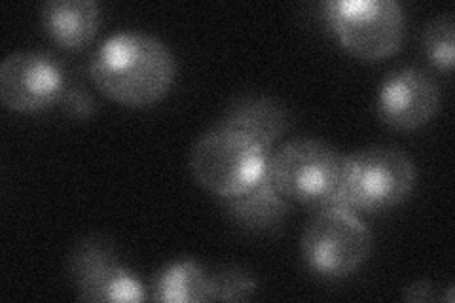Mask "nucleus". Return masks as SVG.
I'll return each mask as SVG.
<instances>
[{"instance_id": "f257e3e1", "label": "nucleus", "mask_w": 455, "mask_h": 303, "mask_svg": "<svg viewBox=\"0 0 455 303\" xmlns=\"http://www.w3.org/2000/svg\"><path fill=\"white\" fill-rule=\"evenodd\" d=\"M95 88L124 107H148L164 99L177 76L169 46L147 33L108 36L92 57Z\"/></svg>"}, {"instance_id": "f03ea898", "label": "nucleus", "mask_w": 455, "mask_h": 303, "mask_svg": "<svg viewBox=\"0 0 455 303\" xmlns=\"http://www.w3.org/2000/svg\"><path fill=\"white\" fill-rule=\"evenodd\" d=\"M272 150L235 127L217 124L190 152V171L207 192L222 199L245 194L267 175Z\"/></svg>"}, {"instance_id": "7ed1b4c3", "label": "nucleus", "mask_w": 455, "mask_h": 303, "mask_svg": "<svg viewBox=\"0 0 455 303\" xmlns=\"http://www.w3.org/2000/svg\"><path fill=\"white\" fill-rule=\"evenodd\" d=\"M346 155L317 139H296L272 152L267 177L289 201L304 205H338Z\"/></svg>"}, {"instance_id": "20e7f679", "label": "nucleus", "mask_w": 455, "mask_h": 303, "mask_svg": "<svg viewBox=\"0 0 455 303\" xmlns=\"http://www.w3.org/2000/svg\"><path fill=\"white\" fill-rule=\"evenodd\" d=\"M418 180L411 157L395 147H368L346 155L338 205L378 212L401 205Z\"/></svg>"}, {"instance_id": "39448f33", "label": "nucleus", "mask_w": 455, "mask_h": 303, "mask_svg": "<svg viewBox=\"0 0 455 303\" xmlns=\"http://www.w3.org/2000/svg\"><path fill=\"white\" fill-rule=\"evenodd\" d=\"M306 266L323 279H344L357 271L372 252V234L351 209L323 207L302 234Z\"/></svg>"}, {"instance_id": "423d86ee", "label": "nucleus", "mask_w": 455, "mask_h": 303, "mask_svg": "<svg viewBox=\"0 0 455 303\" xmlns=\"http://www.w3.org/2000/svg\"><path fill=\"white\" fill-rule=\"evenodd\" d=\"M324 18L339 44L357 60H386L403 46L406 18L396 0H331Z\"/></svg>"}, {"instance_id": "0eeeda50", "label": "nucleus", "mask_w": 455, "mask_h": 303, "mask_svg": "<svg viewBox=\"0 0 455 303\" xmlns=\"http://www.w3.org/2000/svg\"><path fill=\"white\" fill-rule=\"evenodd\" d=\"M68 273L80 299L116 303L147 299L145 288L124 267L112 241L105 235H90L76 243Z\"/></svg>"}, {"instance_id": "6e6552de", "label": "nucleus", "mask_w": 455, "mask_h": 303, "mask_svg": "<svg viewBox=\"0 0 455 303\" xmlns=\"http://www.w3.org/2000/svg\"><path fill=\"white\" fill-rule=\"evenodd\" d=\"M63 68L42 52H16L0 65V99L16 112H38L52 107L65 92Z\"/></svg>"}, {"instance_id": "1a4fd4ad", "label": "nucleus", "mask_w": 455, "mask_h": 303, "mask_svg": "<svg viewBox=\"0 0 455 303\" xmlns=\"http://www.w3.org/2000/svg\"><path fill=\"white\" fill-rule=\"evenodd\" d=\"M438 107V84L423 68L395 70L378 90V114L393 129H418L435 116Z\"/></svg>"}, {"instance_id": "9d476101", "label": "nucleus", "mask_w": 455, "mask_h": 303, "mask_svg": "<svg viewBox=\"0 0 455 303\" xmlns=\"http://www.w3.org/2000/svg\"><path fill=\"white\" fill-rule=\"evenodd\" d=\"M46 35L63 50H82L95 38L101 12L95 0H50L40 10Z\"/></svg>"}, {"instance_id": "9b49d317", "label": "nucleus", "mask_w": 455, "mask_h": 303, "mask_svg": "<svg viewBox=\"0 0 455 303\" xmlns=\"http://www.w3.org/2000/svg\"><path fill=\"white\" fill-rule=\"evenodd\" d=\"M232 220L256 235H269L277 232L289 216V199L266 175L245 194L226 199Z\"/></svg>"}, {"instance_id": "f8f14e48", "label": "nucleus", "mask_w": 455, "mask_h": 303, "mask_svg": "<svg viewBox=\"0 0 455 303\" xmlns=\"http://www.w3.org/2000/svg\"><path fill=\"white\" fill-rule=\"evenodd\" d=\"M219 124L235 127L272 150L274 144L289 132L291 114L289 108L274 97L247 95L237 99L226 110L224 118Z\"/></svg>"}, {"instance_id": "ddd939ff", "label": "nucleus", "mask_w": 455, "mask_h": 303, "mask_svg": "<svg viewBox=\"0 0 455 303\" xmlns=\"http://www.w3.org/2000/svg\"><path fill=\"white\" fill-rule=\"evenodd\" d=\"M154 299L167 303L211 301V273L194 259L169 264L156 277Z\"/></svg>"}, {"instance_id": "4468645a", "label": "nucleus", "mask_w": 455, "mask_h": 303, "mask_svg": "<svg viewBox=\"0 0 455 303\" xmlns=\"http://www.w3.org/2000/svg\"><path fill=\"white\" fill-rule=\"evenodd\" d=\"M421 46L425 57L436 70L450 72L453 68L455 23L451 13L436 16L425 25Z\"/></svg>"}, {"instance_id": "2eb2a0df", "label": "nucleus", "mask_w": 455, "mask_h": 303, "mask_svg": "<svg viewBox=\"0 0 455 303\" xmlns=\"http://www.w3.org/2000/svg\"><path fill=\"white\" fill-rule=\"evenodd\" d=\"M256 292V281L241 267L211 273V301H245Z\"/></svg>"}, {"instance_id": "dca6fc26", "label": "nucleus", "mask_w": 455, "mask_h": 303, "mask_svg": "<svg viewBox=\"0 0 455 303\" xmlns=\"http://www.w3.org/2000/svg\"><path fill=\"white\" fill-rule=\"evenodd\" d=\"M60 100H61V107L75 118H88L95 110L93 97L84 88H76V85L65 88Z\"/></svg>"}, {"instance_id": "f3484780", "label": "nucleus", "mask_w": 455, "mask_h": 303, "mask_svg": "<svg viewBox=\"0 0 455 303\" xmlns=\"http://www.w3.org/2000/svg\"><path fill=\"white\" fill-rule=\"evenodd\" d=\"M404 299H408V301H436L435 286H433L429 281L411 283V284L406 288Z\"/></svg>"}]
</instances>
